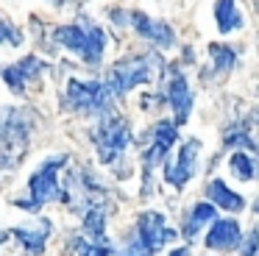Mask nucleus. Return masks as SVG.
I'll list each match as a JSON object with an SVG mask.
<instances>
[{
	"label": "nucleus",
	"mask_w": 259,
	"mask_h": 256,
	"mask_svg": "<svg viewBox=\"0 0 259 256\" xmlns=\"http://www.w3.org/2000/svg\"><path fill=\"white\" fill-rule=\"evenodd\" d=\"M209 56H212V64H214V70H220V72H226V70H231V64H234V50H229L226 45H212L209 48Z\"/></svg>",
	"instance_id": "15"
},
{
	"label": "nucleus",
	"mask_w": 259,
	"mask_h": 256,
	"mask_svg": "<svg viewBox=\"0 0 259 256\" xmlns=\"http://www.w3.org/2000/svg\"><path fill=\"white\" fill-rule=\"evenodd\" d=\"M173 142H176V125H170V122H159V125L153 128V145H159L162 150H170Z\"/></svg>",
	"instance_id": "17"
},
{
	"label": "nucleus",
	"mask_w": 259,
	"mask_h": 256,
	"mask_svg": "<svg viewBox=\"0 0 259 256\" xmlns=\"http://www.w3.org/2000/svg\"><path fill=\"white\" fill-rule=\"evenodd\" d=\"M51 3H56V6H62V3H64V0H51Z\"/></svg>",
	"instance_id": "23"
},
{
	"label": "nucleus",
	"mask_w": 259,
	"mask_h": 256,
	"mask_svg": "<svg viewBox=\"0 0 259 256\" xmlns=\"http://www.w3.org/2000/svg\"><path fill=\"white\" fill-rule=\"evenodd\" d=\"M0 42H9V45H20L23 42V33L12 25V22H3L0 20Z\"/></svg>",
	"instance_id": "20"
},
{
	"label": "nucleus",
	"mask_w": 259,
	"mask_h": 256,
	"mask_svg": "<svg viewBox=\"0 0 259 256\" xmlns=\"http://www.w3.org/2000/svg\"><path fill=\"white\" fill-rule=\"evenodd\" d=\"M17 237L25 242V248H28L31 256H36L42 250V239H45V234H28V231H17Z\"/></svg>",
	"instance_id": "19"
},
{
	"label": "nucleus",
	"mask_w": 259,
	"mask_h": 256,
	"mask_svg": "<svg viewBox=\"0 0 259 256\" xmlns=\"http://www.w3.org/2000/svg\"><path fill=\"white\" fill-rule=\"evenodd\" d=\"M198 150H201V142L198 139H190V142L181 148L179 153V161L176 164H167V181L176 184V187H184L187 181H190L192 170H195V156Z\"/></svg>",
	"instance_id": "7"
},
{
	"label": "nucleus",
	"mask_w": 259,
	"mask_h": 256,
	"mask_svg": "<svg viewBox=\"0 0 259 256\" xmlns=\"http://www.w3.org/2000/svg\"><path fill=\"white\" fill-rule=\"evenodd\" d=\"M103 50H106V33H103V28H90L87 31V61H98L103 56Z\"/></svg>",
	"instance_id": "13"
},
{
	"label": "nucleus",
	"mask_w": 259,
	"mask_h": 256,
	"mask_svg": "<svg viewBox=\"0 0 259 256\" xmlns=\"http://www.w3.org/2000/svg\"><path fill=\"white\" fill-rule=\"evenodd\" d=\"M231 173H234L240 181H251L253 178V159L245 156L242 150H237V153L231 156Z\"/></svg>",
	"instance_id": "14"
},
{
	"label": "nucleus",
	"mask_w": 259,
	"mask_h": 256,
	"mask_svg": "<svg viewBox=\"0 0 259 256\" xmlns=\"http://www.w3.org/2000/svg\"><path fill=\"white\" fill-rule=\"evenodd\" d=\"M81 256H109V248H101V245H95V248H87Z\"/></svg>",
	"instance_id": "21"
},
{
	"label": "nucleus",
	"mask_w": 259,
	"mask_h": 256,
	"mask_svg": "<svg viewBox=\"0 0 259 256\" xmlns=\"http://www.w3.org/2000/svg\"><path fill=\"white\" fill-rule=\"evenodd\" d=\"M64 164V159H51L39 173H34L31 178V195H34V206H42L48 200H53L59 195V181H56V170Z\"/></svg>",
	"instance_id": "4"
},
{
	"label": "nucleus",
	"mask_w": 259,
	"mask_h": 256,
	"mask_svg": "<svg viewBox=\"0 0 259 256\" xmlns=\"http://www.w3.org/2000/svg\"><path fill=\"white\" fill-rule=\"evenodd\" d=\"M153 67H162L153 53L151 56H134V59L117 64L112 70V75H109V83H106L109 92H112V95H123V92H131L137 83L151 81V78L156 75V70H153Z\"/></svg>",
	"instance_id": "1"
},
{
	"label": "nucleus",
	"mask_w": 259,
	"mask_h": 256,
	"mask_svg": "<svg viewBox=\"0 0 259 256\" xmlns=\"http://www.w3.org/2000/svg\"><path fill=\"white\" fill-rule=\"evenodd\" d=\"M226 145H237V148H245V150H253V148H256V142L248 137V131H229Z\"/></svg>",
	"instance_id": "18"
},
{
	"label": "nucleus",
	"mask_w": 259,
	"mask_h": 256,
	"mask_svg": "<svg viewBox=\"0 0 259 256\" xmlns=\"http://www.w3.org/2000/svg\"><path fill=\"white\" fill-rule=\"evenodd\" d=\"M203 220H214V206L212 203H198L192 209V220H190V228H187V237H195L198 234V226Z\"/></svg>",
	"instance_id": "16"
},
{
	"label": "nucleus",
	"mask_w": 259,
	"mask_h": 256,
	"mask_svg": "<svg viewBox=\"0 0 259 256\" xmlns=\"http://www.w3.org/2000/svg\"><path fill=\"white\" fill-rule=\"evenodd\" d=\"M131 142L128 137V122L117 114H109L103 117L101 128H98V148H101L103 161H112L120 150H125Z\"/></svg>",
	"instance_id": "3"
},
{
	"label": "nucleus",
	"mask_w": 259,
	"mask_h": 256,
	"mask_svg": "<svg viewBox=\"0 0 259 256\" xmlns=\"http://www.w3.org/2000/svg\"><path fill=\"white\" fill-rule=\"evenodd\" d=\"M140 237H142V245H145L148 253H153V250H159L167 239L176 237V231H170L167 226H164V220L159 215H145L142 217V226H140Z\"/></svg>",
	"instance_id": "6"
},
{
	"label": "nucleus",
	"mask_w": 259,
	"mask_h": 256,
	"mask_svg": "<svg viewBox=\"0 0 259 256\" xmlns=\"http://www.w3.org/2000/svg\"><path fill=\"white\" fill-rule=\"evenodd\" d=\"M240 242V226L234 220H220L212 226V231L206 234V245L218 250H229Z\"/></svg>",
	"instance_id": "9"
},
{
	"label": "nucleus",
	"mask_w": 259,
	"mask_h": 256,
	"mask_svg": "<svg viewBox=\"0 0 259 256\" xmlns=\"http://www.w3.org/2000/svg\"><path fill=\"white\" fill-rule=\"evenodd\" d=\"M53 39L59 45H64L67 50H73V53L87 56V31L81 25H59L53 31Z\"/></svg>",
	"instance_id": "10"
},
{
	"label": "nucleus",
	"mask_w": 259,
	"mask_h": 256,
	"mask_svg": "<svg viewBox=\"0 0 259 256\" xmlns=\"http://www.w3.org/2000/svg\"><path fill=\"white\" fill-rule=\"evenodd\" d=\"M214 20H218L220 33L234 31V28H240V22H242L234 0H218V6H214Z\"/></svg>",
	"instance_id": "11"
},
{
	"label": "nucleus",
	"mask_w": 259,
	"mask_h": 256,
	"mask_svg": "<svg viewBox=\"0 0 259 256\" xmlns=\"http://www.w3.org/2000/svg\"><path fill=\"white\" fill-rule=\"evenodd\" d=\"M131 22H134V28H137V33H140V36L151 39V42L162 45V48H170V45H173V39H176L173 36V28H170V25L151 20V17H145L142 11H134V14H131Z\"/></svg>",
	"instance_id": "8"
},
{
	"label": "nucleus",
	"mask_w": 259,
	"mask_h": 256,
	"mask_svg": "<svg viewBox=\"0 0 259 256\" xmlns=\"http://www.w3.org/2000/svg\"><path fill=\"white\" fill-rule=\"evenodd\" d=\"M67 103L78 111H92L101 114L109 109L112 103V92L106 83H95V81H70L67 87Z\"/></svg>",
	"instance_id": "2"
},
{
	"label": "nucleus",
	"mask_w": 259,
	"mask_h": 256,
	"mask_svg": "<svg viewBox=\"0 0 259 256\" xmlns=\"http://www.w3.org/2000/svg\"><path fill=\"white\" fill-rule=\"evenodd\" d=\"M187 253H190V250H187V248H181V250H176L173 256H187Z\"/></svg>",
	"instance_id": "22"
},
{
	"label": "nucleus",
	"mask_w": 259,
	"mask_h": 256,
	"mask_svg": "<svg viewBox=\"0 0 259 256\" xmlns=\"http://www.w3.org/2000/svg\"><path fill=\"white\" fill-rule=\"evenodd\" d=\"M209 195H212V200L218 206H223V209H229V211H240L242 209V198L237 192H231L229 187H226L220 178H214L212 184H209ZM212 203V206H214Z\"/></svg>",
	"instance_id": "12"
},
{
	"label": "nucleus",
	"mask_w": 259,
	"mask_h": 256,
	"mask_svg": "<svg viewBox=\"0 0 259 256\" xmlns=\"http://www.w3.org/2000/svg\"><path fill=\"white\" fill-rule=\"evenodd\" d=\"M164 95H167L170 106L176 109V122H184L187 117H190V109H192V92H190V87H187V78L181 75V72H173L170 81H167Z\"/></svg>",
	"instance_id": "5"
}]
</instances>
